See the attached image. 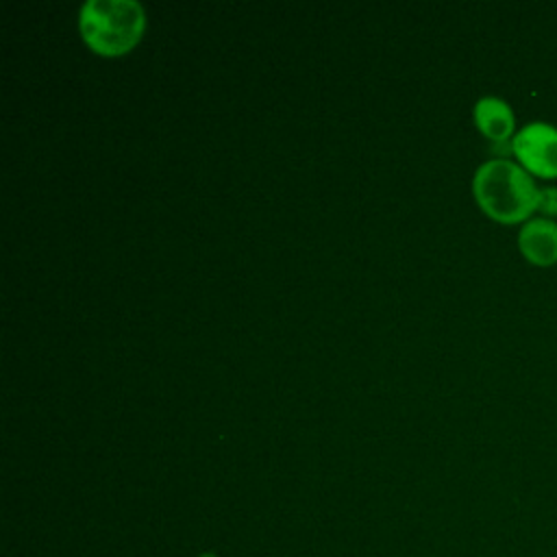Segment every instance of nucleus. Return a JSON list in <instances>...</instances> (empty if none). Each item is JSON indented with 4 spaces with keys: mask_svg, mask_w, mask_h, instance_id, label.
Returning <instances> with one entry per match:
<instances>
[{
    "mask_svg": "<svg viewBox=\"0 0 557 557\" xmlns=\"http://www.w3.org/2000/svg\"><path fill=\"white\" fill-rule=\"evenodd\" d=\"M472 194L483 213L503 224H524L537 211L540 187L518 163L505 157L483 161L472 176Z\"/></svg>",
    "mask_w": 557,
    "mask_h": 557,
    "instance_id": "obj_1",
    "label": "nucleus"
},
{
    "mask_svg": "<svg viewBox=\"0 0 557 557\" xmlns=\"http://www.w3.org/2000/svg\"><path fill=\"white\" fill-rule=\"evenodd\" d=\"M144 7L135 0H87L78 13L85 44L104 57L128 52L141 37Z\"/></svg>",
    "mask_w": 557,
    "mask_h": 557,
    "instance_id": "obj_2",
    "label": "nucleus"
},
{
    "mask_svg": "<svg viewBox=\"0 0 557 557\" xmlns=\"http://www.w3.org/2000/svg\"><path fill=\"white\" fill-rule=\"evenodd\" d=\"M516 161L537 178H557V126L535 120L516 131L511 139Z\"/></svg>",
    "mask_w": 557,
    "mask_h": 557,
    "instance_id": "obj_3",
    "label": "nucleus"
},
{
    "mask_svg": "<svg viewBox=\"0 0 557 557\" xmlns=\"http://www.w3.org/2000/svg\"><path fill=\"white\" fill-rule=\"evenodd\" d=\"M518 248L533 265L557 263V220L542 215L527 220L518 231Z\"/></svg>",
    "mask_w": 557,
    "mask_h": 557,
    "instance_id": "obj_4",
    "label": "nucleus"
},
{
    "mask_svg": "<svg viewBox=\"0 0 557 557\" xmlns=\"http://www.w3.org/2000/svg\"><path fill=\"white\" fill-rule=\"evenodd\" d=\"M474 115V124L476 128L492 141L500 144L507 141L509 137H513L516 133V115L513 109L509 107L507 100L498 98V96H483L474 102L472 109Z\"/></svg>",
    "mask_w": 557,
    "mask_h": 557,
    "instance_id": "obj_5",
    "label": "nucleus"
},
{
    "mask_svg": "<svg viewBox=\"0 0 557 557\" xmlns=\"http://www.w3.org/2000/svg\"><path fill=\"white\" fill-rule=\"evenodd\" d=\"M537 211L542 218H557V185H544L537 194Z\"/></svg>",
    "mask_w": 557,
    "mask_h": 557,
    "instance_id": "obj_6",
    "label": "nucleus"
},
{
    "mask_svg": "<svg viewBox=\"0 0 557 557\" xmlns=\"http://www.w3.org/2000/svg\"><path fill=\"white\" fill-rule=\"evenodd\" d=\"M198 557H218V555H215V553H211V550H205V553H200Z\"/></svg>",
    "mask_w": 557,
    "mask_h": 557,
    "instance_id": "obj_7",
    "label": "nucleus"
}]
</instances>
